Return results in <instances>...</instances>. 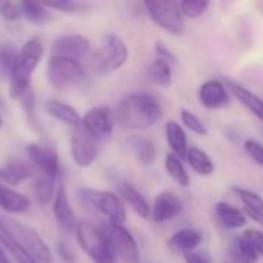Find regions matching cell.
<instances>
[{
  "label": "cell",
  "instance_id": "cell-1",
  "mask_svg": "<svg viewBox=\"0 0 263 263\" xmlns=\"http://www.w3.org/2000/svg\"><path fill=\"white\" fill-rule=\"evenodd\" d=\"M163 117L160 102L146 92L123 97L114 109V120L123 129H148Z\"/></svg>",
  "mask_w": 263,
  "mask_h": 263
},
{
  "label": "cell",
  "instance_id": "cell-2",
  "mask_svg": "<svg viewBox=\"0 0 263 263\" xmlns=\"http://www.w3.org/2000/svg\"><path fill=\"white\" fill-rule=\"evenodd\" d=\"M45 54L43 43L39 39L28 40L23 48L18 51L14 69L9 76L11 80V96L14 99H22L31 88V76L34 69L39 66L42 57Z\"/></svg>",
  "mask_w": 263,
  "mask_h": 263
},
{
  "label": "cell",
  "instance_id": "cell-3",
  "mask_svg": "<svg viewBox=\"0 0 263 263\" xmlns=\"http://www.w3.org/2000/svg\"><path fill=\"white\" fill-rule=\"evenodd\" d=\"M129 57V51L123 39L117 34H106L99 48L91 55V65L96 71L108 74L120 69Z\"/></svg>",
  "mask_w": 263,
  "mask_h": 263
},
{
  "label": "cell",
  "instance_id": "cell-4",
  "mask_svg": "<svg viewBox=\"0 0 263 263\" xmlns=\"http://www.w3.org/2000/svg\"><path fill=\"white\" fill-rule=\"evenodd\" d=\"M79 194L86 205H89L103 217H106L108 222L123 225V222L126 220V210L123 200L117 194L111 191L91 190V188H82Z\"/></svg>",
  "mask_w": 263,
  "mask_h": 263
},
{
  "label": "cell",
  "instance_id": "cell-5",
  "mask_svg": "<svg viewBox=\"0 0 263 263\" xmlns=\"http://www.w3.org/2000/svg\"><path fill=\"white\" fill-rule=\"evenodd\" d=\"M77 242L82 250L88 254V257L94 263H116V256L112 254L103 233L100 228L88 223L79 222L77 231Z\"/></svg>",
  "mask_w": 263,
  "mask_h": 263
},
{
  "label": "cell",
  "instance_id": "cell-6",
  "mask_svg": "<svg viewBox=\"0 0 263 263\" xmlns=\"http://www.w3.org/2000/svg\"><path fill=\"white\" fill-rule=\"evenodd\" d=\"M149 18L163 31L173 35H182L185 31V17L180 11L179 2L162 0V2H145L143 3Z\"/></svg>",
  "mask_w": 263,
  "mask_h": 263
},
{
  "label": "cell",
  "instance_id": "cell-7",
  "mask_svg": "<svg viewBox=\"0 0 263 263\" xmlns=\"http://www.w3.org/2000/svg\"><path fill=\"white\" fill-rule=\"evenodd\" d=\"M100 230L116 257L122 259L125 263H139L140 253L137 242L123 225L105 222Z\"/></svg>",
  "mask_w": 263,
  "mask_h": 263
},
{
  "label": "cell",
  "instance_id": "cell-8",
  "mask_svg": "<svg viewBox=\"0 0 263 263\" xmlns=\"http://www.w3.org/2000/svg\"><path fill=\"white\" fill-rule=\"evenodd\" d=\"M46 77L54 88L63 89L66 86L79 83L85 77V69L79 60L51 55L46 68Z\"/></svg>",
  "mask_w": 263,
  "mask_h": 263
},
{
  "label": "cell",
  "instance_id": "cell-9",
  "mask_svg": "<svg viewBox=\"0 0 263 263\" xmlns=\"http://www.w3.org/2000/svg\"><path fill=\"white\" fill-rule=\"evenodd\" d=\"M114 111L109 106H94L82 119L80 126L89 134L97 143L106 140L114 129Z\"/></svg>",
  "mask_w": 263,
  "mask_h": 263
},
{
  "label": "cell",
  "instance_id": "cell-10",
  "mask_svg": "<svg viewBox=\"0 0 263 263\" xmlns=\"http://www.w3.org/2000/svg\"><path fill=\"white\" fill-rule=\"evenodd\" d=\"M26 156L37 176H46L55 180L59 179L60 160L55 148L40 143H29L26 146Z\"/></svg>",
  "mask_w": 263,
  "mask_h": 263
},
{
  "label": "cell",
  "instance_id": "cell-11",
  "mask_svg": "<svg viewBox=\"0 0 263 263\" xmlns=\"http://www.w3.org/2000/svg\"><path fill=\"white\" fill-rule=\"evenodd\" d=\"M11 231L14 233L15 239L20 242V245L29 253V256L37 263H52V256L45 243V240L39 236V233L26 225L20 223H8Z\"/></svg>",
  "mask_w": 263,
  "mask_h": 263
},
{
  "label": "cell",
  "instance_id": "cell-12",
  "mask_svg": "<svg viewBox=\"0 0 263 263\" xmlns=\"http://www.w3.org/2000/svg\"><path fill=\"white\" fill-rule=\"evenodd\" d=\"M97 154V142L89 134H86L82 126L74 128V133L71 136V156L76 165L80 168H86L94 163Z\"/></svg>",
  "mask_w": 263,
  "mask_h": 263
},
{
  "label": "cell",
  "instance_id": "cell-13",
  "mask_svg": "<svg viewBox=\"0 0 263 263\" xmlns=\"http://www.w3.org/2000/svg\"><path fill=\"white\" fill-rule=\"evenodd\" d=\"M51 51H52V55L80 60L89 54L91 43L82 34H66V35H60L59 39L54 40Z\"/></svg>",
  "mask_w": 263,
  "mask_h": 263
},
{
  "label": "cell",
  "instance_id": "cell-14",
  "mask_svg": "<svg viewBox=\"0 0 263 263\" xmlns=\"http://www.w3.org/2000/svg\"><path fill=\"white\" fill-rule=\"evenodd\" d=\"M182 211H183V203L180 197L173 191H162L154 199L149 217L153 219L154 223H165L180 216Z\"/></svg>",
  "mask_w": 263,
  "mask_h": 263
},
{
  "label": "cell",
  "instance_id": "cell-15",
  "mask_svg": "<svg viewBox=\"0 0 263 263\" xmlns=\"http://www.w3.org/2000/svg\"><path fill=\"white\" fill-rule=\"evenodd\" d=\"M230 91L225 82L219 79H210L199 88V102L206 109H219L230 103Z\"/></svg>",
  "mask_w": 263,
  "mask_h": 263
},
{
  "label": "cell",
  "instance_id": "cell-16",
  "mask_svg": "<svg viewBox=\"0 0 263 263\" xmlns=\"http://www.w3.org/2000/svg\"><path fill=\"white\" fill-rule=\"evenodd\" d=\"M52 211H54V217H55L59 227L62 228V231H65L68 234L77 231L79 222H77V217H76V214L72 211V206L69 203L66 188L63 185H60L57 188V191H55Z\"/></svg>",
  "mask_w": 263,
  "mask_h": 263
},
{
  "label": "cell",
  "instance_id": "cell-17",
  "mask_svg": "<svg viewBox=\"0 0 263 263\" xmlns=\"http://www.w3.org/2000/svg\"><path fill=\"white\" fill-rule=\"evenodd\" d=\"M225 85L228 88V91L253 114L256 116L260 122L263 123V99L260 96H257L256 92H253L251 89H248L247 86L231 80V79H227L225 80Z\"/></svg>",
  "mask_w": 263,
  "mask_h": 263
},
{
  "label": "cell",
  "instance_id": "cell-18",
  "mask_svg": "<svg viewBox=\"0 0 263 263\" xmlns=\"http://www.w3.org/2000/svg\"><path fill=\"white\" fill-rule=\"evenodd\" d=\"M117 191L120 194V197L134 210V213L142 217V219H148L151 216V206L146 202V199L143 197V194L129 182H119L117 183Z\"/></svg>",
  "mask_w": 263,
  "mask_h": 263
},
{
  "label": "cell",
  "instance_id": "cell-19",
  "mask_svg": "<svg viewBox=\"0 0 263 263\" xmlns=\"http://www.w3.org/2000/svg\"><path fill=\"white\" fill-rule=\"evenodd\" d=\"M202 233L193 228H183L176 231L170 239H168V248L174 253H183L190 254L193 253L200 243H202Z\"/></svg>",
  "mask_w": 263,
  "mask_h": 263
},
{
  "label": "cell",
  "instance_id": "cell-20",
  "mask_svg": "<svg viewBox=\"0 0 263 263\" xmlns=\"http://www.w3.org/2000/svg\"><path fill=\"white\" fill-rule=\"evenodd\" d=\"M0 247L6 250L8 253H11V256L15 259L17 263H37L15 239L6 220H2V219H0Z\"/></svg>",
  "mask_w": 263,
  "mask_h": 263
},
{
  "label": "cell",
  "instance_id": "cell-21",
  "mask_svg": "<svg viewBox=\"0 0 263 263\" xmlns=\"http://www.w3.org/2000/svg\"><path fill=\"white\" fill-rule=\"evenodd\" d=\"M35 174L34 168L31 166L29 162L25 160H9L0 168V180L9 183V185H18L23 180H28Z\"/></svg>",
  "mask_w": 263,
  "mask_h": 263
},
{
  "label": "cell",
  "instance_id": "cell-22",
  "mask_svg": "<svg viewBox=\"0 0 263 263\" xmlns=\"http://www.w3.org/2000/svg\"><path fill=\"white\" fill-rule=\"evenodd\" d=\"M217 220L228 230H240L247 225L248 217L245 211L233 206L228 202H217L214 206Z\"/></svg>",
  "mask_w": 263,
  "mask_h": 263
},
{
  "label": "cell",
  "instance_id": "cell-23",
  "mask_svg": "<svg viewBox=\"0 0 263 263\" xmlns=\"http://www.w3.org/2000/svg\"><path fill=\"white\" fill-rule=\"evenodd\" d=\"M165 136H166V142L171 148V153L176 154L177 157H180L182 160H185L190 146H188L186 133H185L183 126L180 123H177L176 120H168L165 125Z\"/></svg>",
  "mask_w": 263,
  "mask_h": 263
},
{
  "label": "cell",
  "instance_id": "cell-24",
  "mask_svg": "<svg viewBox=\"0 0 263 263\" xmlns=\"http://www.w3.org/2000/svg\"><path fill=\"white\" fill-rule=\"evenodd\" d=\"M29 199L23 194L5 186L0 182V208L11 214H22L29 210Z\"/></svg>",
  "mask_w": 263,
  "mask_h": 263
},
{
  "label": "cell",
  "instance_id": "cell-25",
  "mask_svg": "<svg viewBox=\"0 0 263 263\" xmlns=\"http://www.w3.org/2000/svg\"><path fill=\"white\" fill-rule=\"evenodd\" d=\"M45 108H46V111H48V114L51 117H54L55 120L63 122V123H66V125H69L72 128H77L82 123V119H80L79 112L72 106H69L68 103H63L60 100H48L45 103Z\"/></svg>",
  "mask_w": 263,
  "mask_h": 263
},
{
  "label": "cell",
  "instance_id": "cell-26",
  "mask_svg": "<svg viewBox=\"0 0 263 263\" xmlns=\"http://www.w3.org/2000/svg\"><path fill=\"white\" fill-rule=\"evenodd\" d=\"M188 165L193 168L194 173H197L199 176H203V177H210L214 174V162L211 160V157L200 148H196V146H190L188 148V153H186V159Z\"/></svg>",
  "mask_w": 263,
  "mask_h": 263
},
{
  "label": "cell",
  "instance_id": "cell-27",
  "mask_svg": "<svg viewBox=\"0 0 263 263\" xmlns=\"http://www.w3.org/2000/svg\"><path fill=\"white\" fill-rule=\"evenodd\" d=\"M165 170H166L168 176L177 185H180L183 188L190 186L191 179H190V174H188V171H186V168H185V165H183V162H182L180 157H177L173 153H168L165 156Z\"/></svg>",
  "mask_w": 263,
  "mask_h": 263
},
{
  "label": "cell",
  "instance_id": "cell-28",
  "mask_svg": "<svg viewBox=\"0 0 263 263\" xmlns=\"http://www.w3.org/2000/svg\"><path fill=\"white\" fill-rule=\"evenodd\" d=\"M148 77L149 80L160 86V88H170L173 82V71L171 65L165 60L156 59L149 66H148Z\"/></svg>",
  "mask_w": 263,
  "mask_h": 263
},
{
  "label": "cell",
  "instance_id": "cell-29",
  "mask_svg": "<svg viewBox=\"0 0 263 263\" xmlns=\"http://www.w3.org/2000/svg\"><path fill=\"white\" fill-rule=\"evenodd\" d=\"M131 146L133 151L136 154V159L142 163V165H151L156 160L157 156V149L156 145L151 139L148 137H134L131 139Z\"/></svg>",
  "mask_w": 263,
  "mask_h": 263
},
{
  "label": "cell",
  "instance_id": "cell-30",
  "mask_svg": "<svg viewBox=\"0 0 263 263\" xmlns=\"http://www.w3.org/2000/svg\"><path fill=\"white\" fill-rule=\"evenodd\" d=\"M230 254L234 260L233 263H257V260H259L257 253L251 248V245L242 236L236 237L231 242Z\"/></svg>",
  "mask_w": 263,
  "mask_h": 263
},
{
  "label": "cell",
  "instance_id": "cell-31",
  "mask_svg": "<svg viewBox=\"0 0 263 263\" xmlns=\"http://www.w3.org/2000/svg\"><path fill=\"white\" fill-rule=\"evenodd\" d=\"M18 6H20L22 15L32 23H42L51 17L48 8L43 5H39L34 2H22V3H18Z\"/></svg>",
  "mask_w": 263,
  "mask_h": 263
},
{
  "label": "cell",
  "instance_id": "cell-32",
  "mask_svg": "<svg viewBox=\"0 0 263 263\" xmlns=\"http://www.w3.org/2000/svg\"><path fill=\"white\" fill-rule=\"evenodd\" d=\"M233 193L240 199V202L245 205V210L254 211V213H263V197L257 194L256 191L247 190V188H239L234 186Z\"/></svg>",
  "mask_w": 263,
  "mask_h": 263
},
{
  "label": "cell",
  "instance_id": "cell-33",
  "mask_svg": "<svg viewBox=\"0 0 263 263\" xmlns=\"http://www.w3.org/2000/svg\"><path fill=\"white\" fill-rule=\"evenodd\" d=\"M55 185H57L55 179H51L46 176H37L34 191H35V197H37L39 203L45 205L51 200V197L55 191Z\"/></svg>",
  "mask_w": 263,
  "mask_h": 263
},
{
  "label": "cell",
  "instance_id": "cell-34",
  "mask_svg": "<svg viewBox=\"0 0 263 263\" xmlns=\"http://www.w3.org/2000/svg\"><path fill=\"white\" fill-rule=\"evenodd\" d=\"M179 5H180V11L183 17L186 18H199L210 8V2H205V0H183V2H179Z\"/></svg>",
  "mask_w": 263,
  "mask_h": 263
},
{
  "label": "cell",
  "instance_id": "cell-35",
  "mask_svg": "<svg viewBox=\"0 0 263 263\" xmlns=\"http://www.w3.org/2000/svg\"><path fill=\"white\" fill-rule=\"evenodd\" d=\"M180 120H182L183 126H185L186 129H190L191 133H194V134H197V136H202V137L208 136V128H206V125H205L194 112H191V111H188V109H182V112H180Z\"/></svg>",
  "mask_w": 263,
  "mask_h": 263
},
{
  "label": "cell",
  "instance_id": "cell-36",
  "mask_svg": "<svg viewBox=\"0 0 263 263\" xmlns=\"http://www.w3.org/2000/svg\"><path fill=\"white\" fill-rule=\"evenodd\" d=\"M18 51L12 45H2L0 46V72L3 76H11L15 60H17Z\"/></svg>",
  "mask_w": 263,
  "mask_h": 263
},
{
  "label": "cell",
  "instance_id": "cell-37",
  "mask_svg": "<svg viewBox=\"0 0 263 263\" xmlns=\"http://www.w3.org/2000/svg\"><path fill=\"white\" fill-rule=\"evenodd\" d=\"M243 149L247 153V156L257 163L259 166H263V145L260 142L254 140V139H248L243 143Z\"/></svg>",
  "mask_w": 263,
  "mask_h": 263
},
{
  "label": "cell",
  "instance_id": "cell-38",
  "mask_svg": "<svg viewBox=\"0 0 263 263\" xmlns=\"http://www.w3.org/2000/svg\"><path fill=\"white\" fill-rule=\"evenodd\" d=\"M242 237L251 245V248L257 253V256H263V231L259 230H247Z\"/></svg>",
  "mask_w": 263,
  "mask_h": 263
},
{
  "label": "cell",
  "instance_id": "cell-39",
  "mask_svg": "<svg viewBox=\"0 0 263 263\" xmlns=\"http://www.w3.org/2000/svg\"><path fill=\"white\" fill-rule=\"evenodd\" d=\"M154 51H156L157 59L165 60V62H168L170 65L177 62V55H176V54L170 49V46H168L165 42H162V40H157V42L154 43Z\"/></svg>",
  "mask_w": 263,
  "mask_h": 263
},
{
  "label": "cell",
  "instance_id": "cell-40",
  "mask_svg": "<svg viewBox=\"0 0 263 263\" xmlns=\"http://www.w3.org/2000/svg\"><path fill=\"white\" fill-rule=\"evenodd\" d=\"M55 250H57V254H59V257H60L62 262L77 263V256H76L72 247H71L68 242L60 240V242L57 243V248H55Z\"/></svg>",
  "mask_w": 263,
  "mask_h": 263
},
{
  "label": "cell",
  "instance_id": "cell-41",
  "mask_svg": "<svg viewBox=\"0 0 263 263\" xmlns=\"http://www.w3.org/2000/svg\"><path fill=\"white\" fill-rule=\"evenodd\" d=\"M0 15L6 20H17L22 15L20 6L12 2H0Z\"/></svg>",
  "mask_w": 263,
  "mask_h": 263
},
{
  "label": "cell",
  "instance_id": "cell-42",
  "mask_svg": "<svg viewBox=\"0 0 263 263\" xmlns=\"http://www.w3.org/2000/svg\"><path fill=\"white\" fill-rule=\"evenodd\" d=\"M48 9H59V11H66V12H74L77 9L82 8V3L80 2H76V0H62V2H54V3H48L46 5Z\"/></svg>",
  "mask_w": 263,
  "mask_h": 263
},
{
  "label": "cell",
  "instance_id": "cell-43",
  "mask_svg": "<svg viewBox=\"0 0 263 263\" xmlns=\"http://www.w3.org/2000/svg\"><path fill=\"white\" fill-rule=\"evenodd\" d=\"M185 262L186 263H210L208 260H205L202 256L196 254V253H190V254H185Z\"/></svg>",
  "mask_w": 263,
  "mask_h": 263
},
{
  "label": "cell",
  "instance_id": "cell-44",
  "mask_svg": "<svg viewBox=\"0 0 263 263\" xmlns=\"http://www.w3.org/2000/svg\"><path fill=\"white\" fill-rule=\"evenodd\" d=\"M245 214H247L248 217H251V220H254L256 223H259L260 227H263V213H254V211L245 210Z\"/></svg>",
  "mask_w": 263,
  "mask_h": 263
},
{
  "label": "cell",
  "instance_id": "cell-45",
  "mask_svg": "<svg viewBox=\"0 0 263 263\" xmlns=\"http://www.w3.org/2000/svg\"><path fill=\"white\" fill-rule=\"evenodd\" d=\"M0 263H11L9 257L6 256V253H5V250L2 247H0Z\"/></svg>",
  "mask_w": 263,
  "mask_h": 263
},
{
  "label": "cell",
  "instance_id": "cell-46",
  "mask_svg": "<svg viewBox=\"0 0 263 263\" xmlns=\"http://www.w3.org/2000/svg\"><path fill=\"white\" fill-rule=\"evenodd\" d=\"M2 123H3V120H2V117H0V126H2Z\"/></svg>",
  "mask_w": 263,
  "mask_h": 263
},
{
  "label": "cell",
  "instance_id": "cell-47",
  "mask_svg": "<svg viewBox=\"0 0 263 263\" xmlns=\"http://www.w3.org/2000/svg\"><path fill=\"white\" fill-rule=\"evenodd\" d=\"M227 263H233V262H227Z\"/></svg>",
  "mask_w": 263,
  "mask_h": 263
}]
</instances>
